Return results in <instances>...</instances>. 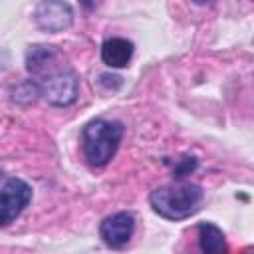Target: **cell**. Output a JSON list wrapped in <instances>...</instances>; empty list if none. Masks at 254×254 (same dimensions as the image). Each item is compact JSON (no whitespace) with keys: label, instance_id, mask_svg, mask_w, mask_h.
<instances>
[{"label":"cell","instance_id":"6da1fadb","mask_svg":"<svg viewBox=\"0 0 254 254\" xmlns=\"http://www.w3.org/2000/svg\"><path fill=\"white\" fill-rule=\"evenodd\" d=\"M202 196L204 192L198 185L177 181L155 189L149 196V202L159 216L169 220H181L198 210Z\"/></svg>","mask_w":254,"mask_h":254},{"label":"cell","instance_id":"7a4b0ae2","mask_svg":"<svg viewBox=\"0 0 254 254\" xmlns=\"http://www.w3.org/2000/svg\"><path fill=\"white\" fill-rule=\"evenodd\" d=\"M121 137H123V125L119 121H109V119L89 121L81 133L85 159L95 167L109 163L121 143Z\"/></svg>","mask_w":254,"mask_h":254},{"label":"cell","instance_id":"3957f363","mask_svg":"<svg viewBox=\"0 0 254 254\" xmlns=\"http://www.w3.org/2000/svg\"><path fill=\"white\" fill-rule=\"evenodd\" d=\"M26 67L32 75L40 77L42 81L48 77L71 71L65 56L54 46H34L26 56Z\"/></svg>","mask_w":254,"mask_h":254},{"label":"cell","instance_id":"277c9868","mask_svg":"<svg viewBox=\"0 0 254 254\" xmlns=\"http://www.w3.org/2000/svg\"><path fill=\"white\" fill-rule=\"evenodd\" d=\"M32 200V189L22 179H10L0 190V226L16 220Z\"/></svg>","mask_w":254,"mask_h":254},{"label":"cell","instance_id":"5b68a950","mask_svg":"<svg viewBox=\"0 0 254 254\" xmlns=\"http://www.w3.org/2000/svg\"><path fill=\"white\" fill-rule=\"evenodd\" d=\"M40 93L58 107L69 105L75 101L77 97V79L73 75V71H65L54 77H48L40 83Z\"/></svg>","mask_w":254,"mask_h":254},{"label":"cell","instance_id":"8992f818","mask_svg":"<svg viewBox=\"0 0 254 254\" xmlns=\"http://www.w3.org/2000/svg\"><path fill=\"white\" fill-rule=\"evenodd\" d=\"M34 18H36V24L44 32L56 34V32H62V30L69 28L73 12H71L69 4H65V2L48 0V2H40L38 4L36 12H34Z\"/></svg>","mask_w":254,"mask_h":254},{"label":"cell","instance_id":"52a82bcc","mask_svg":"<svg viewBox=\"0 0 254 254\" xmlns=\"http://www.w3.org/2000/svg\"><path fill=\"white\" fill-rule=\"evenodd\" d=\"M135 230V218L129 212H117L107 216L99 226L101 240L111 248H121L129 242Z\"/></svg>","mask_w":254,"mask_h":254},{"label":"cell","instance_id":"ba28073f","mask_svg":"<svg viewBox=\"0 0 254 254\" xmlns=\"http://www.w3.org/2000/svg\"><path fill=\"white\" fill-rule=\"evenodd\" d=\"M133 44L125 38H109L101 46V60L109 67H125L131 62Z\"/></svg>","mask_w":254,"mask_h":254},{"label":"cell","instance_id":"9c48e42d","mask_svg":"<svg viewBox=\"0 0 254 254\" xmlns=\"http://www.w3.org/2000/svg\"><path fill=\"white\" fill-rule=\"evenodd\" d=\"M198 246L202 254H228V242L224 232L212 222L198 224Z\"/></svg>","mask_w":254,"mask_h":254},{"label":"cell","instance_id":"30bf717a","mask_svg":"<svg viewBox=\"0 0 254 254\" xmlns=\"http://www.w3.org/2000/svg\"><path fill=\"white\" fill-rule=\"evenodd\" d=\"M194 167H196V159H194V157H185V159L181 161V165L175 169V177L181 179V177H185L189 171H192Z\"/></svg>","mask_w":254,"mask_h":254}]
</instances>
